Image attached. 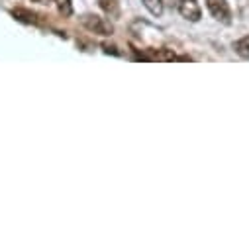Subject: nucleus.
I'll use <instances>...</instances> for the list:
<instances>
[{"mask_svg": "<svg viewBox=\"0 0 249 249\" xmlns=\"http://www.w3.org/2000/svg\"><path fill=\"white\" fill-rule=\"evenodd\" d=\"M171 4L173 8L178 10V14L189 20V22H198L202 18V10L198 6V0H163V4Z\"/></svg>", "mask_w": 249, "mask_h": 249, "instance_id": "nucleus-1", "label": "nucleus"}, {"mask_svg": "<svg viewBox=\"0 0 249 249\" xmlns=\"http://www.w3.org/2000/svg\"><path fill=\"white\" fill-rule=\"evenodd\" d=\"M81 22H83V26H85L89 32H92V34H98V36H112V34H114L112 22L106 20V18H100V16H96V14H85V16L81 18Z\"/></svg>", "mask_w": 249, "mask_h": 249, "instance_id": "nucleus-2", "label": "nucleus"}, {"mask_svg": "<svg viewBox=\"0 0 249 249\" xmlns=\"http://www.w3.org/2000/svg\"><path fill=\"white\" fill-rule=\"evenodd\" d=\"M206 6H208V10H210V14L218 20V22H222V24H231V10H230V6H228V2L226 0H206Z\"/></svg>", "mask_w": 249, "mask_h": 249, "instance_id": "nucleus-3", "label": "nucleus"}, {"mask_svg": "<svg viewBox=\"0 0 249 249\" xmlns=\"http://www.w3.org/2000/svg\"><path fill=\"white\" fill-rule=\"evenodd\" d=\"M98 4L108 16H118L120 14V2L118 0H98Z\"/></svg>", "mask_w": 249, "mask_h": 249, "instance_id": "nucleus-4", "label": "nucleus"}, {"mask_svg": "<svg viewBox=\"0 0 249 249\" xmlns=\"http://www.w3.org/2000/svg\"><path fill=\"white\" fill-rule=\"evenodd\" d=\"M233 49H235V53H237L239 57L249 59V36H245V37L237 39V41L233 43Z\"/></svg>", "mask_w": 249, "mask_h": 249, "instance_id": "nucleus-5", "label": "nucleus"}, {"mask_svg": "<svg viewBox=\"0 0 249 249\" xmlns=\"http://www.w3.org/2000/svg\"><path fill=\"white\" fill-rule=\"evenodd\" d=\"M142 2L149 10V14H153L155 18H159L163 14V0H142Z\"/></svg>", "mask_w": 249, "mask_h": 249, "instance_id": "nucleus-6", "label": "nucleus"}, {"mask_svg": "<svg viewBox=\"0 0 249 249\" xmlns=\"http://www.w3.org/2000/svg\"><path fill=\"white\" fill-rule=\"evenodd\" d=\"M14 18L22 20V22H28V24H37V14L30 12V10H24V8H18V10H12Z\"/></svg>", "mask_w": 249, "mask_h": 249, "instance_id": "nucleus-7", "label": "nucleus"}, {"mask_svg": "<svg viewBox=\"0 0 249 249\" xmlns=\"http://www.w3.org/2000/svg\"><path fill=\"white\" fill-rule=\"evenodd\" d=\"M59 14L63 16V18H69L73 14V4H71V0H53Z\"/></svg>", "mask_w": 249, "mask_h": 249, "instance_id": "nucleus-8", "label": "nucleus"}, {"mask_svg": "<svg viewBox=\"0 0 249 249\" xmlns=\"http://www.w3.org/2000/svg\"><path fill=\"white\" fill-rule=\"evenodd\" d=\"M102 49H104V53H114V55H120V51H116V47H114V45L104 43V45H102Z\"/></svg>", "mask_w": 249, "mask_h": 249, "instance_id": "nucleus-9", "label": "nucleus"}, {"mask_svg": "<svg viewBox=\"0 0 249 249\" xmlns=\"http://www.w3.org/2000/svg\"><path fill=\"white\" fill-rule=\"evenodd\" d=\"M34 2H43V0H34Z\"/></svg>", "mask_w": 249, "mask_h": 249, "instance_id": "nucleus-10", "label": "nucleus"}]
</instances>
